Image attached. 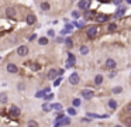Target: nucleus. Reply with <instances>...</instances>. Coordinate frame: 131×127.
<instances>
[{
	"label": "nucleus",
	"instance_id": "bb28decb",
	"mask_svg": "<svg viewBox=\"0 0 131 127\" xmlns=\"http://www.w3.org/2000/svg\"><path fill=\"white\" fill-rule=\"evenodd\" d=\"M65 44H66L68 47H71V48H72V47H73V41L71 40V38H66V40H65Z\"/></svg>",
	"mask_w": 131,
	"mask_h": 127
},
{
	"label": "nucleus",
	"instance_id": "1a4fd4ad",
	"mask_svg": "<svg viewBox=\"0 0 131 127\" xmlns=\"http://www.w3.org/2000/svg\"><path fill=\"white\" fill-rule=\"evenodd\" d=\"M6 16H7V18H14V16H16L14 7H7L6 9Z\"/></svg>",
	"mask_w": 131,
	"mask_h": 127
},
{
	"label": "nucleus",
	"instance_id": "9b49d317",
	"mask_svg": "<svg viewBox=\"0 0 131 127\" xmlns=\"http://www.w3.org/2000/svg\"><path fill=\"white\" fill-rule=\"evenodd\" d=\"M96 20L99 21V23H104V21H107V20H108V16H107V14H97Z\"/></svg>",
	"mask_w": 131,
	"mask_h": 127
},
{
	"label": "nucleus",
	"instance_id": "6e6552de",
	"mask_svg": "<svg viewBox=\"0 0 131 127\" xmlns=\"http://www.w3.org/2000/svg\"><path fill=\"white\" fill-rule=\"evenodd\" d=\"M71 123V120H69L68 117H61V120L58 119V121H55V126H66V124H69Z\"/></svg>",
	"mask_w": 131,
	"mask_h": 127
},
{
	"label": "nucleus",
	"instance_id": "4468645a",
	"mask_svg": "<svg viewBox=\"0 0 131 127\" xmlns=\"http://www.w3.org/2000/svg\"><path fill=\"white\" fill-rule=\"evenodd\" d=\"M92 17H95L93 12H90L89 9H87V10H85V18H86V20H92Z\"/></svg>",
	"mask_w": 131,
	"mask_h": 127
},
{
	"label": "nucleus",
	"instance_id": "393cba45",
	"mask_svg": "<svg viewBox=\"0 0 131 127\" xmlns=\"http://www.w3.org/2000/svg\"><path fill=\"white\" fill-rule=\"evenodd\" d=\"M44 99H45V100H52V99H54V95H52V93H45V95H44Z\"/></svg>",
	"mask_w": 131,
	"mask_h": 127
},
{
	"label": "nucleus",
	"instance_id": "f3484780",
	"mask_svg": "<svg viewBox=\"0 0 131 127\" xmlns=\"http://www.w3.org/2000/svg\"><path fill=\"white\" fill-rule=\"evenodd\" d=\"M48 92H49V88H48V89H45V90H41V92H37V93H35V98H42V96H44L45 93H48Z\"/></svg>",
	"mask_w": 131,
	"mask_h": 127
},
{
	"label": "nucleus",
	"instance_id": "f03ea898",
	"mask_svg": "<svg viewBox=\"0 0 131 127\" xmlns=\"http://www.w3.org/2000/svg\"><path fill=\"white\" fill-rule=\"evenodd\" d=\"M80 81L79 78V74H76V72H73V74H71V76H69V83L71 85H78Z\"/></svg>",
	"mask_w": 131,
	"mask_h": 127
},
{
	"label": "nucleus",
	"instance_id": "7c9ffc66",
	"mask_svg": "<svg viewBox=\"0 0 131 127\" xmlns=\"http://www.w3.org/2000/svg\"><path fill=\"white\" fill-rule=\"evenodd\" d=\"M27 126H30V127H37L38 124H37L35 121H28V123H27Z\"/></svg>",
	"mask_w": 131,
	"mask_h": 127
},
{
	"label": "nucleus",
	"instance_id": "aec40b11",
	"mask_svg": "<svg viewBox=\"0 0 131 127\" xmlns=\"http://www.w3.org/2000/svg\"><path fill=\"white\" fill-rule=\"evenodd\" d=\"M61 109H62V104H61V103L51 104V110H61Z\"/></svg>",
	"mask_w": 131,
	"mask_h": 127
},
{
	"label": "nucleus",
	"instance_id": "2eb2a0df",
	"mask_svg": "<svg viewBox=\"0 0 131 127\" xmlns=\"http://www.w3.org/2000/svg\"><path fill=\"white\" fill-rule=\"evenodd\" d=\"M51 9V6H49V3H47V1H44V3H41V10L42 12H48Z\"/></svg>",
	"mask_w": 131,
	"mask_h": 127
},
{
	"label": "nucleus",
	"instance_id": "a211bd4d",
	"mask_svg": "<svg viewBox=\"0 0 131 127\" xmlns=\"http://www.w3.org/2000/svg\"><path fill=\"white\" fill-rule=\"evenodd\" d=\"M38 44H40V45H47V44H48V38H47V37H41L40 40H38Z\"/></svg>",
	"mask_w": 131,
	"mask_h": 127
},
{
	"label": "nucleus",
	"instance_id": "6ab92c4d",
	"mask_svg": "<svg viewBox=\"0 0 131 127\" xmlns=\"http://www.w3.org/2000/svg\"><path fill=\"white\" fill-rule=\"evenodd\" d=\"M103 82V76L102 75H96V78H95V83L96 85H102Z\"/></svg>",
	"mask_w": 131,
	"mask_h": 127
},
{
	"label": "nucleus",
	"instance_id": "9d476101",
	"mask_svg": "<svg viewBox=\"0 0 131 127\" xmlns=\"http://www.w3.org/2000/svg\"><path fill=\"white\" fill-rule=\"evenodd\" d=\"M35 21H37V18H35V16H33V14L27 16V18H25V23L28 24V25H33V24H35Z\"/></svg>",
	"mask_w": 131,
	"mask_h": 127
},
{
	"label": "nucleus",
	"instance_id": "423d86ee",
	"mask_svg": "<svg viewBox=\"0 0 131 127\" xmlns=\"http://www.w3.org/2000/svg\"><path fill=\"white\" fill-rule=\"evenodd\" d=\"M107 69H116V66H117V64H116V61L114 59H111V58H108L107 61H106V65H104Z\"/></svg>",
	"mask_w": 131,
	"mask_h": 127
},
{
	"label": "nucleus",
	"instance_id": "4c0bfd02",
	"mask_svg": "<svg viewBox=\"0 0 131 127\" xmlns=\"http://www.w3.org/2000/svg\"><path fill=\"white\" fill-rule=\"evenodd\" d=\"M120 1H121V0H114V3H116V4H120Z\"/></svg>",
	"mask_w": 131,
	"mask_h": 127
},
{
	"label": "nucleus",
	"instance_id": "a878e982",
	"mask_svg": "<svg viewBox=\"0 0 131 127\" xmlns=\"http://www.w3.org/2000/svg\"><path fill=\"white\" fill-rule=\"evenodd\" d=\"M108 106H110L111 109H116V107H117V103H116V100H108Z\"/></svg>",
	"mask_w": 131,
	"mask_h": 127
},
{
	"label": "nucleus",
	"instance_id": "473e14b6",
	"mask_svg": "<svg viewBox=\"0 0 131 127\" xmlns=\"http://www.w3.org/2000/svg\"><path fill=\"white\" fill-rule=\"evenodd\" d=\"M79 104H80V100H79V99H75V100H73V106H79Z\"/></svg>",
	"mask_w": 131,
	"mask_h": 127
},
{
	"label": "nucleus",
	"instance_id": "7ed1b4c3",
	"mask_svg": "<svg viewBox=\"0 0 131 127\" xmlns=\"http://www.w3.org/2000/svg\"><path fill=\"white\" fill-rule=\"evenodd\" d=\"M92 4V0H79V7L82 10H87Z\"/></svg>",
	"mask_w": 131,
	"mask_h": 127
},
{
	"label": "nucleus",
	"instance_id": "cd10ccee",
	"mask_svg": "<svg viewBox=\"0 0 131 127\" xmlns=\"http://www.w3.org/2000/svg\"><path fill=\"white\" fill-rule=\"evenodd\" d=\"M117 28V25H116V23H111V24H108V31H114V30Z\"/></svg>",
	"mask_w": 131,
	"mask_h": 127
},
{
	"label": "nucleus",
	"instance_id": "dca6fc26",
	"mask_svg": "<svg viewBox=\"0 0 131 127\" xmlns=\"http://www.w3.org/2000/svg\"><path fill=\"white\" fill-rule=\"evenodd\" d=\"M80 54H82V55H87V54H89V48L86 45H80Z\"/></svg>",
	"mask_w": 131,
	"mask_h": 127
},
{
	"label": "nucleus",
	"instance_id": "f8f14e48",
	"mask_svg": "<svg viewBox=\"0 0 131 127\" xmlns=\"http://www.w3.org/2000/svg\"><path fill=\"white\" fill-rule=\"evenodd\" d=\"M58 76V71L57 69H49L48 71V79H55V78H57Z\"/></svg>",
	"mask_w": 131,
	"mask_h": 127
},
{
	"label": "nucleus",
	"instance_id": "0eeeda50",
	"mask_svg": "<svg viewBox=\"0 0 131 127\" xmlns=\"http://www.w3.org/2000/svg\"><path fill=\"white\" fill-rule=\"evenodd\" d=\"M17 54L20 55V57H25V55L28 54V48H27L25 45L18 47V48H17Z\"/></svg>",
	"mask_w": 131,
	"mask_h": 127
},
{
	"label": "nucleus",
	"instance_id": "2f4dec72",
	"mask_svg": "<svg viewBox=\"0 0 131 127\" xmlns=\"http://www.w3.org/2000/svg\"><path fill=\"white\" fill-rule=\"evenodd\" d=\"M61 82H62V78H61V76H59V78H58V79H55V86H58V85H59V83H61Z\"/></svg>",
	"mask_w": 131,
	"mask_h": 127
},
{
	"label": "nucleus",
	"instance_id": "c85d7f7f",
	"mask_svg": "<svg viewBox=\"0 0 131 127\" xmlns=\"http://www.w3.org/2000/svg\"><path fill=\"white\" fill-rule=\"evenodd\" d=\"M68 113H69L71 116H75V114H76V110H75L73 107H69V109H68Z\"/></svg>",
	"mask_w": 131,
	"mask_h": 127
},
{
	"label": "nucleus",
	"instance_id": "412c9836",
	"mask_svg": "<svg viewBox=\"0 0 131 127\" xmlns=\"http://www.w3.org/2000/svg\"><path fill=\"white\" fill-rule=\"evenodd\" d=\"M124 12H125V9H124V7H120V9H119V12L116 13V17H121V16L124 14Z\"/></svg>",
	"mask_w": 131,
	"mask_h": 127
},
{
	"label": "nucleus",
	"instance_id": "20e7f679",
	"mask_svg": "<svg viewBox=\"0 0 131 127\" xmlns=\"http://www.w3.org/2000/svg\"><path fill=\"white\" fill-rule=\"evenodd\" d=\"M9 113H10V116H12V117H18L21 112H20V109H18L17 106H12V107L9 109Z\"/></svg>",
	"mask_w": 131,
	"mask_h": 127
},
{
	"label": "nucleus",
	"instance_id": "f704fd0d",
	"mask_svg": "<svg viewBox=\"0 0 131 127\" xmlns=\"http://www.w3.org/2000/svg\"><path fill=\"white\" fill-rule=\"evenodd\" d=\"M127 112H128V113H131V103L127 106Z\"/></svg>",
	"mask_w": 131,
	"mask_h": 127
},
{
	"label": "nucleus",
	"instance_id": "b1692460",
	"mask_svg": "<svg viewBox=\"0 0 131 127\" xmlns=\"http://www.w3.org/2000/svg\"><path fill=\"white\" fill-rule=\"evenodd\" d=\"M42 110H44V112H49V110H51V104L44 103L42 104Z\"/></svg>",
	"mask_w": 131,
	"mask_h": 127
},
{
	"label": "nucleus",
	"instance_id": "c9c22d12",
	"mask_svg": "<svg viewBox=\"0 0 131 127\" xmlns=\"http://www.w3.org/2000/svg\"><path fill=\"white\" fill-rule=\"evenodd\" d=\"M48 35H49V37H54V31H52V30H51V31L48 33Z\"/></svg>",
	"mask_w": 131,
	"mask_h": 127
},
{
	"label": "nucleus",
	"instance_id": "5701e85b",
	"mask_svg": "<svg viewBox=\"0 0 131 127\" xmlns=\"http://www.w3.org/2000/svg\"><path fill=\"white\" fill-rule=\"evenodd\" d=\"M0 102H1V103H6L7 102V95L6 93H1V95H0Z\"/></svg>",
	"mask_w": 131,
	"mask_h": 127
},
{
	"label": "nucleus",
	"instance_id": "f257e3e1",
	"mask_svg": "<svg viewBox=\"0 0 131 127\" xmlns=\"http://www.w3.org/2000/svg\"><path fill=\"white\" fill-rule=\"evenodd\" d=\"M97 33H99V27H96V25H92V27L87 28V37L89 38H95L97 35Z\"/></svg>",
	"mask_w": 131,
	"mask_h": 127
},
{
	"label": "nucleus",
	"instance_id": "4be33fe9",
	"mask_svg": "<svg viewBox=\"0 0 131 127\" xmlns=\"http://www.w3.org/2000/svg\"><path fill=\"white\" fill-rule=\"evenodd\" d=\"M75 66V59H69L68 58V62H66V68H72Z\"/></svg>",
	"mask_w": 131,
	"mask_h": 127
},
{
	"label": "nucleus",
	"instance_id": "c756f323",
	"mask_svg": "<svg viewBox=\"0 0 131 127\" xmlns=\"http://www.w3.org/2000/svg\"><path fill=\"white\" fill-rule=\"evenodd\" d=\"M121 90H123V89H121L120 86H117V88H113V93H121Z\"/></svg>",
	"mask_w": 131,
	"mask_h": 127
},
{
	"label": "nucleus",
	"instance_id": "e433bc0d",
	"mask_svg": "<svg viewBox=\"0 0 131 127\" xmlns=\"http://www.w3.org/2000/svg\"><path fill=\"white\" fill-rule=\"evenodd\" d=\"M127 124H128V126H131V119H127Z\"/></svg>",
	"mask_w": 131,
	"mask_h": 127
},
{
	"label": "nucleus",
	"instance_id": "ddd939ff",
	"mask_svg": "<svg viewBox=\"0 0 131 127\" xmlns=\"http://www.w3.org/2000/svg\"><path fill=\"white\" fill-rule=\"evenodd\" d=\"M7 71H9L10 74H16V72H17V66H16L14 64H7Z\"/></svg>",
	"mask_w": 131,
	"mask_h": 127
},
{
	"label": "nucleus",
	"instance_id": "72a5a7b5",
	"mask_svg": "<svg viewBox=\"0 0 131 127\" xmlns=\"http://www.w3.org/2000/svg\"><path fill=\"white\" fill-rule=\"evenodd\" d=\"M72 16H73L75 18H78V17H79V13H78V12H73V13H72Z\"/></svg>",
	"mask_w": 131,
	"mask_h": 127
},
{
	"label": "nucleus",
	"instance_id": "39448f33",
	"mask_svg": "<svg viewBox=\"0 0 131 127\" xmlns=\"http://www.w3.org/2000/svg\"><path fill=\"white\" fill-rule=\"evenodd\" d=\"M80 95H82V98H85V99H92L93 95H95V92H93V90H89V89H83V90L80 92Z\"/></svg>",
	"mask_w": 131,
	"mask_h": 127
}]
</instances>
